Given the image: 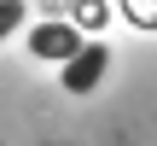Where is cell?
<instances>
[{
  "label": "cell",
  "mask_w": 157,
  "mask_h": 146,
  "mask_svg": "<svg viewBox=\"0 0 157 146\" xmlns=\"http://www.w3.org/2000/svg\"><path fill=\"white\" fill-rule=\"evenodd\" d=\"M105 70H111V47H105V41H82V47L58 64V82H64V94H93V88L105 82Z\"/></svg>",
  "instance_id": "obj_1"
},
{
  "label": "cell",
  "mask_w": 157,
  "mask_h": 146,
  "mask_svg": "<svg viewBox=\"0 0 157 146\" xmlns=\"http://www.w3.org/2000/svg\"><path fill=\"white\" fill-rule=\"evenodd\" d=\"M76 47H82V29H76V23H64V18H47V23H35V29H29V53H35V59L64 64Z\"/></svg>",
  "instance_id": "obj_2"
},
{
  "label": "cell",
  "mask_w": 157,
  "mask_h": 146,
  "mask_svg": "<svg viewBox=\"0 0 157 146\" xmlns=\"http://www.w3.org/2000/svg\"><path fill=\"white\" fill-rule=\"evenodd\" d=\"M17 23H23V0H0V41L17 35Z\"/></svg>",
  "instance_id": "obj_3"
}]
</instances>
